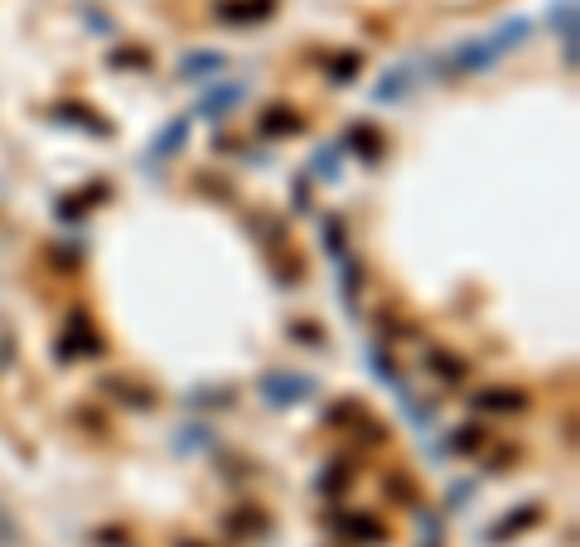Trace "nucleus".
<instances>
[{"mask_svg": "<svg viewBox=\"0 0 580 547\" xmlns=\"http://www.w3.org/2000/svg\"><path fill=\"white\" fill-rule=\"evenodd\" d=\"M431 369L441 373V378H450V383H460V378H464V359H455V354H431Z\"/></svg>", "mask_w": 580, "mask_h": 547, "instance_id": "aec40b11", "label": "nucleus"}, {"mask_svg": "<svg viewBox=\"0 0 580 547\" xmlns=\"http://www.w3.org/2000/svg\"><path fill=\"white\" fill-rule=\"evenodd\" d=\"M257 126H261V136H295V131H305V121H300V111H295V107H266Z\"/></svg>", "mask_w": 580, "mask_h": 547, "instance_id": "f8f14e48", "label": "nucleus"}, {"mask_svg": "<svg viewBox=\"0 0 580 547\" xmlns=\"http://www.w3.org/2000/svg\"><path fill=\"white\" fill-rule=\"evenodd\" d=\"M348 141L363 150V160H377V150H382V141H377V131H367V126H353L348 131Z\"/></svg>", "mask_w": 580, "mask_h": 547, "instance_id": "6ab92c4d", "label": "nucleus"}, {"mask_svg": "<svg viewBox=\"0 0 580 547\" xmlns=\"http://www.w3.org/2000/svg\"><path fill=\"white\" fill-rule=\"evenodd\" d=\"M406 88H412V73H402V68H392V73L382 78V82H373V97H377V102H397V97H402Z\"/></svg>", "mask_w": 580, "mask_h": 547, "instance_id": "dca6fc26", "label": "nucleus"}, {"mask_svg": "<svg viewBox=\"0 0 580 547\" xmlns=\"http://www.w3.org/2000/svg\"><path fill=\"white\" fill-rule=\"evenodd\" d=\"M334 533L344 542H358V547L387 542V528H382L377 518H367V513H334Z\"/></svg>", "mask_w": 580, "mask_h": 547, "instance_id": "39448f33", "label": "nucleus"}, {"mask_svg": "<svg viewBox=\"0 0 580 547\" xmlns=\"http://www.w3.org/2000/svg\"><path fill=\"white\" fill-rule=\"evenodd\" d=\"M242 97H247V88H242V82H218V88L204 97L199 117H208V121H223V117H228V111L237 107V102H242Z\"/></svg>", "mask_w": 580, "mask_h": 547, "instance_id": "6e6552de", "label": "nucleus"}, {"mask_svg": "<svg viewBox=\"0 0 580 547\" xmlns=\"http://www.w3.org/2000/svg\"><path fill=\"white\" fill-rule=\"evenodd\" d=\"M10 359H15V340H10V330L0 325V373L10 369Z\"/></svg>", "mask_w": 580, "mask_h": 547, "instance_id": "393cba45", "label": "nucleus"}, {"mask_svg": "<svg viewBox=\"0 0 580 547\" xmlns=\"http://www.w3.org/2000/svg\"><path fill=\"white\" fill-rule=\"evenodd\" d=\"M353 73H358V53H338L334 68H329V78L334 82H353Z\"/></svg>", "mask_w": 580, "mask_h": 547, "instance_id": "4be33fe9", "label": "nucleus"}, {"mask_svg": "<svg viewBox=\"0 0 580 547\" xmlns=\"http://www.w3.org/2000/svg\"><path fill=\"white\" fill-rule=\"evenodd\" d=\"M542 523V504H528V509H513V513H503L499 523L489 528V542H508V538H518V533H528Z\"/></svg>", "mask_w": 580, "mask_h": 547, "instance_id": "423d86ee", "label": "nucleus"}, {"mask_svg": "<svg viewBox=\"0 0 580 547\" xmlns=\"http://www.w3.org/2000/svg\"><path fill=\"white\" fill-rule=\"evenodd\" d=\"M53 121L82 126V131H92V136H111V121H102L92 107H82V102H59V107H53Z\"/></svg>", "mask_w": 580, "mask_h": 547, "instance_id": "1a4fd4ad", "label": "nucleus"}, {"mask_svg": "<svg viewBox=\"0 0 580 547\" xmlns=\"http://www.w3.org/2000/svg\"><path fill=\"white\" fill-rule=\"evenodd\" d=\"M179 547H199V542H179Z\"/></svg>", "mask_w": 580, "mask_h": 547, "instance_id": "a878e982", "label": "nucleus"}, {"mask_svg": "<svg viewBox=\"0 0 580 547\" xmlns=\"http://www.w3.org/2000/svg\"><path fill=\"white\" fill-rule=\"evenodd\" d=\"M348 480H353L348 470H324V480H319V489H324V494H338V489H344Z\"/></svg>", "mask_w": 580, "mask_h": 547, "instance_id": "b1692460", "label": "nucleus"}, {"mask_svg": "<svg viewBox=\"0 0 580 547\" xmlns=\"http://www.w3.org/2000/svg\"><path fill=\"white\" fill-rule=\"evenodd\" d=\"M309 392H315V378L309 373H266L261 378V402H271V407H295Z\"/></svg>", "mask_w": 580, "mask_h": 547, "instance_id": "7ed1b4c3", "label": "nucleus"}, {"mask_svg": "<svg viewBox=\"0 0 580 547\" xmlns=\"http://www.w3.org/2000/svg\"><path fill=\"white\" fill-rule=\"evenodd\" d=\"M208 441H214V427H189V431L175 437V451L189 456V451H199V446H208Z\"/></svg>", "mask_w": 580, "mask_h": 547, "instance_id": "f3484780", "label": "nucleus"}, {"mask_svg": "<svg viewBox=\"0 0 580 547\" xmlns=\"http://www.w3.org/2000/svg\"><path fill=\"white\" fill-rule=\"evenodd\" d=\"M53 354H59L63 363L68 359H78V354H102V334L92 330V320H88V311H73L68 315V325H63V334H59V344H53Z\"/></svg>", "mask_w": 580, "mask_h": 547, "instance_id": "f03ea898", "label": "nucleus"}, {"mask_svg": "<svg viewBox=\"0 0 580 547\" xmlns=\"http://www.w3.org/2000/svg\"><path fill=\"white\" fill-rule=\"evenodd\" d=\"M223 528L247 533V538H266V533H271V518H266L261 509H252V504H242V509H233L228 518H223Z\"/></svg>", "mask_w": 580, "mask_h": 547, "instance_id": "9b49d317", "label": "nucleus"}, {"mask_svg": "<svg viewBox=\"0 0 580 547\" xmlns=\"http://www.w3.org/2000/svg\"><path fill=\"white\" fill-rule=\"evenodd\" d=\"M184 141H189V117L169 121L165 131L150 141V165H160V160H169V156H175V150H184Z\"/></svg>", "mask_w": 580, "mask_h": 547, "instance_id": "9d476101", "label": "nucleus"}, {"mask_svg": "<svg viewBox=\"0 0 580 547\" xmlns=\"http://www.w3.org/2000/svg\"><path fill=\"white\" fill-rule=\"evenodd\" d=\"M111 68H150V53L146 49H117L111 53Z\"/></svg>", "mask_w": 580, "mask_h": 547, "instance_id": "412c9836", "label": "nucleus"}, {"mask_svg": "<svg viewBox=\"0 0 580 547\" xmlns=\"http://www.w3.org/2000/svg\"><path fill=\"white\" fill-rule=\"evenodd\" d=\"M107 388L117 392L121 402H131V407H146V412H150V407H155V392H140V388H131V383H121V378H111Z\"/></svg>", "mask_w": 580, "mask_h": 547, "instance_id": "a211bd4d", "label": "nucleus"}, {"mask_svg": "<svg viewBox=\"0 0 580 547\" xmlns=\"http://www.w3.org/2000/svg\"><path fill=\"white\" fill-rule=\"evenodd\" d=\"M479 412H528V392L522 388H484L474 392Z\"/></svg>", "mask_w": 580, "mask_h": 547, "instance_id": "0eeeda50", "label": "nucleus"}, {"mask_svg": "<svg viewBox=\"0 0 580 547\" xmlns=\"http://www.w3.org/2000/svg\"><path fill=\"white\" fill-rule=\"evenodd\" d=\"M474 446H484V427L464 422L460 431H450V437H445V446H441V451H445V456H470Z\"/></svg>", "mask_w": 580, "mask_h": 547, "instance_id": "4468645a", "label": "nucleus"}, {"mask_svg": "<svg viewBox=\"0 0 580 547\" xmlns=\"http://www.w3.org/2000/svg\"><path fill=\"white\" fill-rule=\"evenodd\" d=\"M315 175H324V179H338V150L329 146V150H319L315 156Z\"/></svg>", "mask_w": 580, "mask_h": 547, "instance_id": "5701e85b", "label": "nucleus"}, {"mask_svg": "<svg viewBox=\"0 0 580 547\" xmlns=\"http://www.w3.org/2000/svg\"><path fill=\"white\" fill-rule=\"evenodd\" d=\"M556 30L566 44V63H575V0H561L556 5Z\"/></svg>", "mask_w": 580, "mask_h": 547, "instance_id": "2eb2a0df", "label": "nucleus"}, {"mask_svg": "<svg viewBox=\"0 0 580 547\" xmlns=\"http://www.w3.org/2000/svg\"><path fill=\"white\" fill-rule=\"evenodd\" d=\"M276 15V0H218L214 20L218 24H261Z\"/></svg>", "mask_w": 580, "mask_h": 547, "instance_id": "20e7f679", "label": "nucleus"}, {"mask_svg": "<svg viewBox=\"0 0 580 547\" xmlns=\"http://www.w3.org/2000/svg\"><path fill=\"white\" fill-rule=\"evenodd\" d=\"M528 34H532V24H528V20H503L489 39H479V44L455 49V59H450V63H455L460 73H479V68H493V63L503 59V53H513Z\"/></svg>", "mask_w": 580, "mask_h": 547, "instance_id": "f257e3e1", "label": "nucleus"}, {"mask_svg": "<svg viewBox=\"0 0 580 547\" xmlns=\"http://www.w3.org/2000/svg\"><path fill=\"white\" fill-rule=\"evenodd\" d=\"M218 68H223V53H214V49H208V53H189V59H179V78L184 82H204V78H214Z\"/></svg>", "mask_w": 580, "mask_h": 547, "instance_id": "ddd939ff", "label": "nucleus"}]
</instances>
